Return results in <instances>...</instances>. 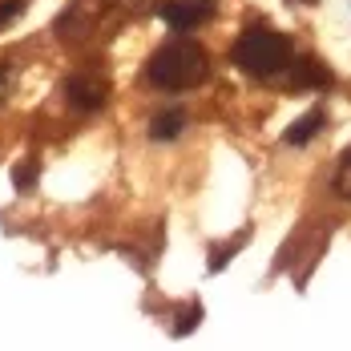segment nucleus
I'll return each instance as SVG.
<instances>
[{
    "mask_svg": "<svg viewBox=\"0 0 351 351\" xmlns=\"http://www.w3.org/2000/svg\"><path fill=\"white\" fill-rule=\"evenodd\" d=\"M198 319H202V307H190V311H182V315H178V335H186V331H194V327H198Z\"/></svg>",
    "mask_w": 351,
    "mask_h": 351,
    "instance_id": "obj_11",
    "label": "nucleus"
},
{
    "mask_svg": "<svg viewBox=\"0 0 351 351\" xmlns=\"http://www.w3.org/2000/svg\"><path fill=\"white\" fill-rule=\"evenodd\" d=\"M182 130H186V113L182 109H166V113H158L149 121V138L154 141H174Z\"/></svg>",
    "mask_w": 351,
    "mask_h": 351,
    "instance_id": "obj_7",
    "label": "nucleus"
},
{
    "mask_svg": "<svg viewBox=\"0 0 351 351\" xmlns=\"http://www.w3.org/2000/svg\"><path fill=\"white\" fill-rule=\"evenodd\" d=\"M36 178H40V166H36L33 158H25V162L12 166V186H16V194H29L36 186Z\"/></svg>",
    "mask_w": 351,
    "mask_h": 351,
    "instance_id": "obj_8",
    "label": "nucleus"
},
{
    "mask_svg": "<svg viewBox=\"0 0 351 351\" xmlns=\"http://www.w3.org/2000/svg\"><path fill=\"white\" fill-rule=\"evenodd\" d=\"M109 97V85L101 77H93V73H73L69 81H65V101L73 109H81V113H93V109H101Z\"/></svg>",
    "mask_w": 351,
    "mask_h": 351,
    "instance_id": "obj_3",
    "label": "nucleus"
},
{
    "mask_svg": "<svg viewBox=\"0 0 351 351\" xmlns=\"http://www.w3.org/2000/svg\"><path fill=\"white\" fill-rule=\"evenodd\" d=\"M335 194L351 202V154H343V162H339V174H335Z\"/></svg>",
    "mask_w": 351,
    "mask_h": 351,
    "instance_id": "obj_9",
    "label": "nucleus"
},
{
    "mask_svg": "<svg viewBox=\"0 0 351 351\" xmlns=\"http://www.w3.org/2000/svg\"><path fill=\"white\" fill-rule=\"evenodd\" d=\"M25 12V0H0V29L8 25V21H16Z\"/></svg>",
    "mask_w": 351,
    "mask_h": 351,
    "instance_id": "obj_10",
    "label": "nucleus"
},
{
    "mask_svg": "<svg viewBox=\"0 0 351 351\" xmlns=\"http://www.w3.org/2000/svg\"><path fill=\"white\" fill-rule=\"evenodd\" d=\"M291 81H295V89H327V85H331V73H327V65L303 57V61H295Z\"/></svg>",
    "mask_w": 351,
    "mask_h": 351,
    "instance_id": "obj_6",
    "label": "nucleus"
},
{
    "mask_svg": "<svg viewBox=\"0 0 351 351\" xmlns=\"http://www.w3.org/2000/svg\"><path fill=\"white\" fill-rule=\"evenodd\" d=\"M230 57H234V65L243 73H250V77H279V73L291 65V40H287L279 29H271V25H250V29L234 40Z\"/></svg>",
    "mask_w": 351,
    "mask_h": 351,
    "instance_id": "obj_2",
    "label": "nucleus"
},
{
    "mask_svg": "<svg viewBox=\"0 0 351 351\" xmlns=\"http://www.w3.org/2000/svg\"><path fill=\"white\" fill-rule=\"evenodd\" d=\"M206 73H210L206 53H202V45H194V40H170V45H162V49L149 57V65H145V77H149L158 89H170V93H182V89L202 85Z\"/></svg>",
    "mask_w": 351,
    "mask_h": 351,
    "instance_id": "obj_1",
    "label": "nucleus"
},
{
    "mask_svg": "<svg viewBox=\"0 0 351 351\" xmlns=\"http://www.w3.org/2000/svg\"><path fill=\"white\" fill-rule=\"evenodd\" d=\"M8 85H12V65H0V106L8 97Z\"/></svg>",
    "mask_w": 351,
    "mask_h": 351,
    "instance_id": "obj_12",
    "label": "nucleus"
},
{
    "mask_svg": "<svg viewBox=\"0 0 351 351\" xmlns=\"http://www.w3.org/2000/svg\"><path fill=\"white\" fill-rule=\"evenodd\" d=\"M327 125V113H323V106H311L303 117H295L291 125H287V134H282V141L287 145H307V141L319 138V130Z\"/></svg>",
    "mask_w": 351,
    "mask_h": 351,
    "instance_id": "obj_5",
    "label": "nucleus"
},
{
    "mask_svg": "<svg viewBox=\"0 0 351 351\" xmlns=\"http://www.w3.org/2000/svg\"><path fill=\"white\" fill-rule=\"evenodd\" d=\"M158 16L174 29V33H186V29H198L202 21L214 16V0H166L158 8Z\"/></svg>",
    "mask_w": 351,
    "mask_h": 351,
    "instance_id": "obj_4",
    "label": "nucleus"
}]
</instances>
